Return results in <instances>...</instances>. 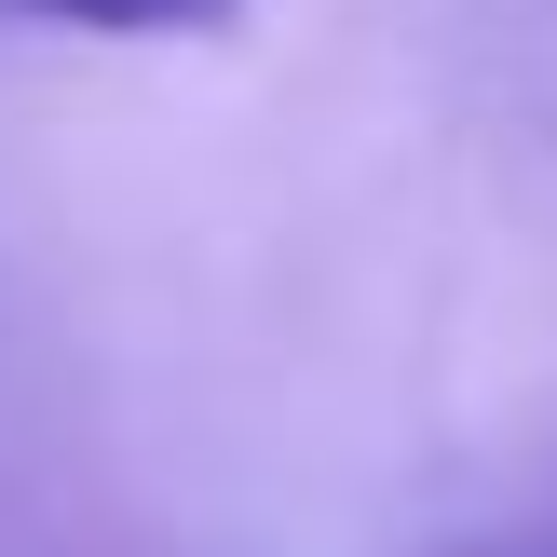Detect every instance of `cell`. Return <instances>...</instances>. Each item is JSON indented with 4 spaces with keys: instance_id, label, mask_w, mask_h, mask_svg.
Listing matches in <instances>:
<instances>
[{
    "instance_id": "cell-1",
    "label": "cell",
    "mask_w": 557,
    "mask_h": 557,
    "mask_svg": "<svg viewBox=\"0 0 557 557\" xmlns=\"http://www.w3.org/2000/svg\"><path fill=\"white\" fill-rule=\"evenodd\" d=\"M14 14H54V27H96V41H218L245 0H14Z\"/></svg>"
},
{
    "instance_id": "cell-2",
    "label": "cell",
    "mask_w": 557,
    "mask_h": 557,
    "mask_svg": "<svg viewBox=\"0 0 557 557\" xmlns=\"http://www.w3.org/2000/svg\"><path fill=\"white\" fill-rule=\"evenodd\" d=\"M462 557H557V490H544L531 517H517V531H490V544H462Z\"/></svg>"
}]
</instances>
